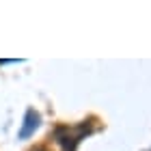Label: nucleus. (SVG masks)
<instances>
[{"label": "nucleus", "mask_w": 151, "mask_h": 151, "mask_svg": "<svg viewBox=\"0 0 151 151\" xmlns=\"http://www.w3.org/2000/svg\"><path fill=\"white\" fill-rule=\"evenodd\" d=\"M37 127H39V114L30 108V110H26L24 125H22V129H19V138H28V136L35 132Z\"/></svg>", "instance_id": "obj_1"}]
</instances>
